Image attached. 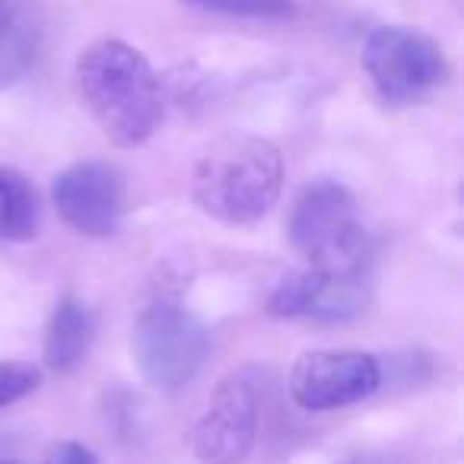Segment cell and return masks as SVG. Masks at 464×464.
Returning <instances> with one entry per match:
<instances>
[{"instance_id": "cell-15", "label": "cell", "mask_w": 464, "mask_h": 464, "mask_svg": "<svg viewBox=\"0 0 464 464\" xmlns=\"http://www.w3.org/2000/svg\"><path fill=\"white\" fill-rule=\"evenodd\" d=\"M45 464H99V458L80 442H58L48 451Z\"/></svg>"}, {"instance_id": "cell-8", "label": "cell", "mask_w": 464, "mask_h": 464, "mask_svg": "<svg viewBox=\"0 0 464 464\" xmlns=\"http://www.w3.org/2000/svg\"><path fill=\"white\" fill-rule=\"evenodd\" d=\"M382 366L362 350H312L290 372V398L303 411H337L375 394Z\"/></svg>"}, {"instance_id": "cell-11", "label": "cell", "mask_w": 464, "mask_h": 464, "mask_svg": "<svg viewBox=\"0 0 464 464\" xmlns=\"http://www.w3.org/2000/svg\"><path fill=\"white\" fill-rule=\"evenodd\" d=\"M42 33L20 0H0V90L20 83L39 61Z\"/></svg>"}, {"instance_id": "cell-6", "label": "cell", "mask_w": 464, "mask_h": 464, "mask_svg": "<svg viewBox=\"0 0 464 464\" xmlns=\"http://www.w3.org/2000/svg\"><path fill=\"white\" fill-rule=\"evenodd\" d=\"M194 455L200 464H246L258 442V392L242 372L217 382L194 423Z\"/></svg>"}, {"instance_id": "cell-7", "label": "cell", "mask_w": 464, "mask_h": 464, "mask_svg": "<svg viewBox=\"0 0 464 464\" xmlns=\"http://www.w3.org/2000/svg\"><path fill=\"white\" fill-rule=\"evenodd\" d=\"M52 200L73 232L86 239H109L121 226L128 185L111 162L83 160L67 166L54 179Z\"/></svg>"}, {"instance_id": "cell-1", "label": "cell", "mask_w": 464, "mask_h": 464, "mask_svg": "<svg viewBox=\"0 0 464 464\" xmlns=\"http://www.w3.org/2000/svg\"><path fill=\"white\" fill-rule=\"evenodd\" d=\"M80 102L115 147H140L162 124V83L153 64L121 39H99L73 67Z\"/></svg>"}, {"instance_id": "cell-4", "label": "cell", "mask_w": 464, "mask_h": 464, "mask_svg": "<svg viewBox=\"0 0 464 464\" xmlns=\"http://www.w3.org/2000/svg\"><path fill=\"white\" fill-rule=\"evenodd\" d=\"M290 242L309 267H369L372 246L356 198L337 181H312L290 213Z\"/></svg>"}, {"instance_id": "cell-5", "label": "cell", "mask_w": 464, "mask_h": 464, "mask_svg": "<svg viewBox=\"0 0 464 464\" xmlns=\"http://www.w3.org/2000/svg\"><path fill=\"white\" fill-rule=\"evenodd\" d=\"M362 71L375 96L404 109L445 86L451 67L439 42L411 26H375L362 42Z\"/></svg>"}, {"instance_id": "cell-17", "label": "cell", "mask_w": 464, "mask_h": 464, "mask_svg": "<svg viewBox=\"0 0 464 464\" xmlns=\"http://www.w3.org/2000/svg\"><path fill=\"white\" fill-rule=\"evenodd\" d=\"M0 464H16V461H0Z\"/></svg>"}, {"instance_id": "cell-14", "label": "cell", "mask_w": 464, "mask_h": 464, "mask_svg": "<svg viewBox=\"0 0 464 464\" xmlns=\"http://www.w3.org/2000/svg\"><path fill=\"white\" fill-rule=\"evenodd\" d=\"M42 385V369L23 360H0V407H10Z\"/></svg>"}, {"instance_id": "cell-10", "label": "cell", "mask_w": 464, "mask_h": 464, "mask_svg": "<svg viewBox=\"0 0 464 464\" xmlns=\"http://www.w3.org/2000/svg\"><path fill=\"white\" fill-rule=\"evenodd\" d=\"M96 341V312L77 296H64L52 309L45 328V366L58 375H67L90 356Z\"/></svg>"}, {"instance_id": "cell-9", "label": "cell", "mask_w": 464, "mask_h": 464, "mask_svg": "<svg viewBox=\"0 0 464 464\" xmlns=\"http://www.w3.org/2000/svg\"><path fill=\"white\" fill-rule=\"evenodd\" d=\"M369 303V267H309L284 277L267 296V315L347 322Z\"/></svg>"}, {"instance_id": "cell-3", "label": "cell", "mask_w": 464, "mask_h": 464, "mask_svg": "<svg viewBox=\"0 0 464 464\" xmlns=\"http://www.w3.org/2000/svg\"><path fill=\"white\" fill-rule=\"evenodd\" d=\"M130 350L143 379L160 392H181L210 356V331L172 293H156L134 322Z\"/></svg>"}, {"instance_id": "cell-2", "label": "cell", "mask_w": 464, "mask_h": 464, "mask_svg": "<svg viewBox=\"0 0 464 464\" xmlns=\"http://www.w3.org/2000/svg\"><path fill=\"white\" fill-rule=\"evenodd\" d=\"M284 191V156L255 134H226L194 166L191 198L226 226H252L271 213Z\"/></svg>"}, {"instance_id": "cell-13", "label": "cell", "mask_w": 464, "mask_h": 464, "mask_svg": "<svg viewBox=\"0 0 464 464\" xmlns=\"http://www.w3.org/2000/svg\"><path fill=\"white\" fill-rule=\"evenodd\" d=\"M188 7L219 16H246V20H293L299 14L296 0H181Z\"/></svg>"}, {"instance_id": "cell-12", "label": "cell", "mask_w": 464, "mask_h": 464, "mask_svg": "<svg viewBox=\"0 0 464 464\" xmlns=\"http://www.w3.org/2000/svg\"><path fill=\"white\" fill-rule=\"evenodd\" d=\"M42 223V204L33 181L10 166H0V239L29 242Z\"/></svg>"}, {"instance_id": "cell-16", "label": "cell", "mask_w": 464, "mask_h": 464, "mask_svg": "<svg viewBox=\"0 0 464 464\" xmlns=\"http://www.w3.org/2000/svg\"><path fill=\"white\" fill-rule=\"evenodd\" d=\"M343 464H379L375 458H347Z\"/></svg>"}]
</instances>
